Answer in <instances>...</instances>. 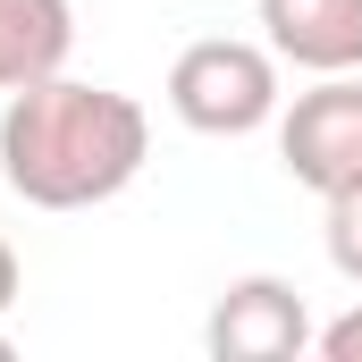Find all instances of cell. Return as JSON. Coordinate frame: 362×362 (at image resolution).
<instances>
[{
    "mask_svg": "<svg viewBox=\"0 0 362 362\" xmlns=\"http://www.w3.org/2000/svg\"><path fill=\"white\" fill-rule=\"evenodd\" d=\"M144 160H152V118L118 85L34 76L0 110V177L34 211H93L144 177Z\"/></svg>",
    "mask_w": 362,
    "mask_h": 362,
    "instance_id": "1",
    "label": "cell"
},
{
    "mask_svg": "<svg viewBox=\"0 0 362 362\" xmlns=\"http://www.w3.org/2000/svg\"><path fill=\"white\" fill-rule=\"evenodd\" d=\"M169 110L194 135H253V127H270L278 118V51L270 42H236V34L185 42L177 68H169Z\"/></svg>",
    "mask_w": 362,
    "mask_h": 362,
    "instance_id": "2",
    "label": "cell"
},
{
    "mask_svg": "<svg viewBox=\"0 0 362 362\" xmlns=\"http://www.w3.org/2000/svg\"><path fill=\"white\" fill-rule=\"evenodd\" d=\"M278 160L320 202L362 185V76H320L312 93H295L278 110Z\"/></svg>",
    "mask_w": 362,
    "mask_h": 362,
    "instance_id": "3",
    "label": "cell"
},
{
    "mask_svg": "<svg viewBox=\"0 0 362 362\" xmlns=\"http://www.w3.org/2000/svg\"><path fill=\"white\" fill-rule=\"evenodd\" d=\"M202 337H211L219 362H295L320 329H312V312H303V295L286 278H236L211 303V329Z\"/></svg>",
    "mask_w": 362,
    "mask_h": 362,
    "instance_id": "4",
    "label": "cell"
},
{
    "mask_svg": "<svg viewBox=\"0 0 362 362\" xmlns=\"http://www.w3.org/2000/svg\"><path fill=\"white\" fill-rule=\"evenodd\" d=\"M262 34L286 68H312V76L362 68V0H262Z\"/></svg>",
    "mask_w": 362,
    "mask_h": 362,
    "instance_id": "5",
    "label": "cell"
},
{
    "mask_svg": "<svg viewBox=\"0 0 362 362\" xmlns=\"http://www.w3.org/2000/svg\"><path fill=\"white\" fill-rule=\"evenodd\" d=\"M76 51V8L68 0H0V93L59 76Z\"/></svg>",
    "mask_w": 362,
    "mask_h": 362,
    "instance_id": "6",
    "label": "cell"
},
{
    "mask_svg": "<svg viewBox=\"0 0 362 362\" xmlns=\"http://www.w3.org/2000/svg\"><path fill=\"white\" fill-rule=\"evenodd\" d=\"M320 245H329L337 278H346V286H362V185L329 194V228H320Z\"/></svg>",
    "mask_w": 362,
    "mask_h": 362,
    "instance_id": "7",
    "label": "cell"
},
{
    "mask_svg": "<svg viewBox=\"0 0 362 362\" xmlns=\"http://www.w3.org/2000/svg\"><path fill=\"white\" fill-rule=\"evenodd\" d=\"M312 346H320L329 362H362V312H346V320H329V329H320Z\"/></svg>",
    "mask_w": 362,
    "mask_h": 362,
    "instance_id": "8",
    "label": "cell"
},
{
    "mask_svg": "<svg viewBox=\"0 0 362 362\" xmlns=\"http://www.w3.org/2000/svg\"><path fill=\"white\" fill-rule=\"evenodd\" d=\"M17 303V253H8V236H0V312Z\"/></svg>",
    "mask_w": 362,
    "mask_h": 362,
    "instance_id": "9",
    "label": "cell"
},
{
    "mask_svg": "<svg viewBox=\"0 0 362 362\" xmlns=\"http://www.w3.org/2000/svg\"><path fill=\"white\" fill-rule=\"evenodd\" d=\"M8 354H17V346H8V329H0V362H8Z\"/></svg>",
    "mask_w": 362,
    "mask_h": 362,
    "instance_id": "10",
    "label": "cell"
}]
</instances>
